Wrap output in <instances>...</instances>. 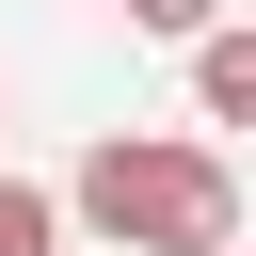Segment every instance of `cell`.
<instances>
[{
    "instance_id": "cell-5",
    "label": "cell",
    "mask_w": 256,
    "mask_h": 256,
    "mask_svg": "<svg viewBox=\"0 0 256 256\" xmlns=\"http://www.w3.org/2000/svg\"><path fill=\"white\" fill-rule=\"evenodd\" d=\"M0 128H16V112H0Z\"/></svg>"
},
{
    "instance_id": "cell-4",
    "label": "cell",
    "mask_w": 256,
    "mask_h": 256,
    "mask_svg": "<svg viewBox=\"0 0 256 256\" xmlns=\"http://www.w3.org/2000/svg\"><path fill=\"white\" fill-rule=\"evenodd\" d=\"M128 32H160V48H192V32H224V0H128Z\"/></svg>"
},
{
    "instance_id": "cell-1",
    "label": "cell",
    "mask_w": 256,
    "mask_h": 256,
    "mask_svg": "<svg viewBox=\"0 0 256 256\" xmlns=\"http://www.w3.org/2000/svg\"><path fill=\"white\" fill-rule=\"evenodd\" d=\"M48 208L96 224L112 256H240V176H224V144H176V128H112Z\"/></svg>"
},
{
    "instance_id": "cell-3",
    "label": "cell",
    "mask_w": 256,
    "mask_h": 256,
    "mask_svg": "<svg viewBox=\"0 0 256 256\" xmlns=\"http://www.w3.org/2000/svg\"><path fill=\"white\" fill-rule=\"evenodd\" d=\"M0 256H64V208H48L32 176H0Z\"/></svg>"
},
{
    "instance_id": "cell-2",
    "label": "cell",
    "mask_w": 256,
    "mask_h": 256,
    "mask_svg": "<svg viewBox=\"0 0 256 256\" xmlns=\"http://www.w3.org/2000/svg\"><path fill=\"white\" fill-rule=\"evenodd\" d=\"M192 112H208V128H256V32H240V16L192 32Z\"/></svg>"
}]
</instances>
